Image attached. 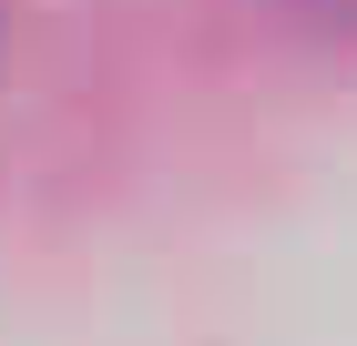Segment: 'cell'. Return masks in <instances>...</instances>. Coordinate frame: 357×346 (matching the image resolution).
<instances>
[]
</instances>
